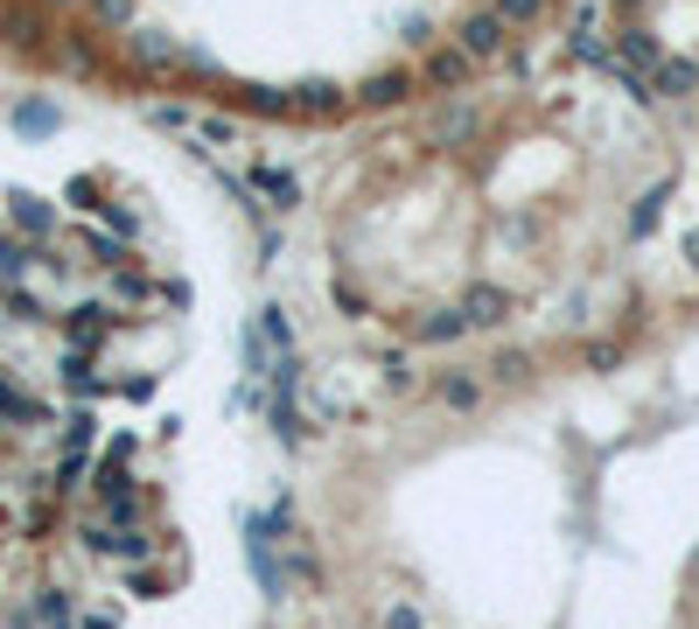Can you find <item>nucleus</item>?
I'll use <instances>...</instances> for the list:
<instances>
[{"label":"nucleus","mask_w":699,"mask_h":629,"mask_svg":"<svg viewBox=\"0 0 699 629\" xmlns=\"http://www.w3.org/2000/svg\"><path fill=\"white\" fill-rule=\"evenodd\" d=\"M441 406H448V413H469V406H483V378H469V371H448V378H441Z\"/></svg>","instance_id":"f257e3e1"},{"label":"nucleus","mask_w":699,"mask_h":629,"mask_svg":"<svg viewBox=\"0 0 699 629\" xmlns=\"http://www.w3.org/2000/svg\"><path fill=\"white\" fill-rule=\"evenodd\" d=\"M385 629H427V622H420V608H406V602H399V608L385 616Z\"/></svg>","instance_id":"f03ea898"}]
</instances>
